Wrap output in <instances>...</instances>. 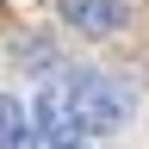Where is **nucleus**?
Instances as JSON below:
<instances>
[{
  "mask_svg": "<svg viewBox=\"0 0 149 149\" xmlns=\"http://www.w3.org/2000/svg\"><path fill=\"white\" fill-rule=\"evenodd\" d=\"M62 93H68V112H74V124H81V137L87 130H124L130 112H137V100H130L124 81L93 74V68H81L74 81H62Z\"/></svg>",
  "mask_w": 149,
  "mask_h": 149,
  "instance_id": "nucleus-1",
  "label": "nucleus"
},
{
  "mask_svg": "<svg viewBox=\"0 0 149 149\" xmlns=\"http://www.w3.org/2000/svg\"><path fill=\"white\" fill-rule=\"evenodd\" d=\"M31 130H37V143H50V149H74V143H81V124H74V112H68V93L56 87V81L37 93Z\"/></svg>",
  "mask_w": 149,
  "mask_h": 149,
  "instance_id": "nucleus-2",
  "label": "nucleus"
},
{
  "mask_svg": "<svg viewBox=\"0 0 149 149\" xmlns=\"http://www.w3.org/2000/svg\"><path fill=\"white\" fill-rule=\"evenodd\" d=\"M56 13H62L68 31H87V37H112V31H124V19H130L124 0H56Z\"/></svg>",
  "mask_w": 149,
  "mask_h": 149,
  "instance_id": "nucleus-3",
  "label": "nucleus"
},
{
  "mask_svg": "<svg viewBox=\"0 0 149 149\" xmlns=\"http://www.w3.org/2000/svg\"><path fill=\"white\" fill-rule=\"evenodd\" d=\"M0 149H37V130H31V112L13 100V93H0Z\"/></svg>",
  "mask_w": 149,
  "mask_h": 149,
  "instance_id": "nucleus-4",
  "label": "nucleus"
},
{
  "mask_svg": "<svg viewBox=\"0 0 149 149\" xmlns=\"http://www.w3.org/2000/svg\"><path fill=\"white\" fill-rule=\"evenodd\" d=\"M74 149H87V143H74Z\"/></svg>",
  "mask_w": 149,
  "mask_h": 149,
  "instance_id": "nucleus-5",
  "label": "nucleus"
}]
</instances>
